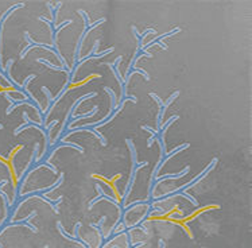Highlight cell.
Returning a JSON list of instances; mask_svg holds the SVG:
<instances>
[{"label":"cell","instance_id":"obj_1","mask_svg":"<svg viewBox=\"0 0 252 248\" xmlns=\"http://www.w3.org/2000/svg\"><path fill=\"white\" fill-rule=\"evenodd\" d=\"M92 178H96V180H100V181H103L104 184H107V185L111 187V190L113 191L116 201L118 202L122 201V196H120V193H119V190L116 189V185H115V182L122 178V174H116L113 178H105V177L101 176V174H92Z\"/></svg>","mask_w":252,"mask_h":248},{"label":"cell","instance_id":"obj_2","mask_svg":"<svg viewBox=\"0 0 252 248\" xmlns=\"http://www.w3.org/2000/svg\"><path fill=\"white\" fill-rule=\"evenodd\" d=\"M101 77V74H91V76H88L87 78H84L83 81H78V83H73L69 88H67V91H72V89H77V88H81L83 85H85V84H88L89 81H92V80H94V78H100Z\"/></svg>","mask_w":252,"mask_h":248}]
</instances>
